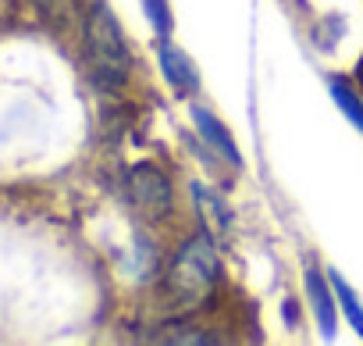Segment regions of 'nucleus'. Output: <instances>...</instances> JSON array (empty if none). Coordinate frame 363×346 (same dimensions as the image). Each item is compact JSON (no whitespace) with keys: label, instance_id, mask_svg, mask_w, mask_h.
I'll return each mask as SVG.
<instances>
[{"label":"nucleus","instance_id":"nucleus-11","mask_svg":"<svg viewBox=\"0 0 363 346\" xmlns=\"http://www.w3.org/2000/svg\"><path fill=\"white\" fill-rule=\"evenodd\" d=\"M193 197H196V204H200V211H203V218H207L211 225H221V229H225V225L232 222V218H228V207H225L218 197H211L200 183H193Z\"/></svg>","mask_w":363,"mask_h":346},{"label":"nucleus","instance_id":"nucleus-4","mask_svg":"<svg viewBox=\"0 0 363 346\" xmlns=\"http://www.w3.org/2000/svg\"><path fill=\"white\" fill-rule=\"evenodd\" d=\"M157 58H160V68H164V79L182 93V97H193L200 90V75H196V65L186 50H178L174 43L160 40L157 43Z\"/></svg>","mask_w":363,"mask_h":346},{"label":"nucleus","instance_id":"nucleus-7","mask_svg":"<svg viewBox=\"0 0 363 346\" xmlns=\"http://www.w3.org/2000/svg\"><path fill=\"white\" fill-rule=\"evenodd\" d=\"M36 15L54 29H72L82 15V0H29Z\"/></svg>","mask_w":363,"mask_h":346},{"label":"nucleus","instance_id":"nucleus-6","mask_svg":"<svg viewBox=\"0 0 363 346\" xmlns=\"http://www.w3.org/2000/svg\"><path fill=\"white\" fill-rule=\"evenodd\" d=\"M306 293H310V303H313V314H317L324 339H331L335 335V300H331L324 279L317 275V268H306Z\"/></svg>","mask_w":363,"mask_h":346},{"label":"nucleus","instance_id":"nucleus-1","mask_svg":"<svg viewBox=\"0 0 363 346\" xmlns=\"http://www.w3.org/2000/svg\"><path fill=\"white\" fill-rule=\"evenodd\" d=\"M82 58L93 75V82L104 93H121L132 79V50L125 43V33L114 18V11L104 0H93L82 18Z\"/></svg>","mask_w":363,"mask_h":346},{"label":"nucleus","instance_id":"nucleus-8","mask_svg":"<svg viewBox=\"0 0 363 346\" xmlns=\"http://www.w3.org/2000/svg\"><path fill=\"white\" fill-rule=\"evenodd\" d=\"M157 339L160 342H174V346H214L218 339L211 335V332H203L200 325H193V321H164L160 325V332H157Z\"/></svg>","mask_w":363,"mask_h":346},{"label":"nucleus","instance_id":"nucleus-3","mask_svg":"<svg viewBox=\"0 0 363 346\" xmlns=\"http://www.w3.org/2000/svg\"><path fill=\"white\" fill-rule=\"evenodd\" d=\"M128 200L135 204L139 215L146 218H167L171 215V183L160 168L153 164H135L128 171Z\"/></svg>","mask_w":363,"mask_h":346},{"label":"nucleus","instance_id":"nucleus-13","mask_svg":"<svg viewBox=\"0 0 363 346\" xmlns=\"http://www.w3.org/2000/svg\"><path fill=\"white\" fill-rule=\"evenodd\" d=\"M359 82H363V61H359Z\"/></svg>","mask_w":363,"mask_h":346},{"label":"nucleus","instance_id":"nucleus-9","mask_svg":"<svg viewBox=\"0 0 363 346\" xmlns=\"http://www.w3.org/2000/svg\"><path fill=\"white\" fill-rule=\"evenodd\" d=\"M328 86H331V97H335V104L342 107V114H345L356 129H363V100H359V93H356L342 75H335Z\"/></svg>","mask_w":363,"mask_h":346},{"label":"nucleus","instance_id":"nucleus-10","mask_svg":"<svg viewBox=\"0 0 363 346\" xmlns=\"http://www.w3.org/2000/svg\"><path fill=\"white\" fill-rule=\"evenodd\" d=\"M331 289H335V296H338V303H342V310L349 314V321H352V328L363 335V307H359V300H356V293L345 286V279H338V275H331Z\"/></svg>","mask_w":363,"mask_h":346},{"label":"nucleus","instance_id":"nucleus-5","mask_svg":"<svg viewBox=\"0 0 363 346\" xmlns=\"http://www.w3.org/2000/svg\"><path fill=\"white\" fill-rule=\"evenodd\" d=\"M189 114H193V125H196V132L228 161V164H242V157H239V146H235V139L228 136V129L207 111V107H200V104H193L189 107Z\"/></svg>","mask_w":363,"mask_h":346},{"label":"nucleus","instance_id":"nucleus-12","mask_svg":"<svg viewBox=\"0 0 363 346\" xmlns=\"http://www.w3.org/2000/svg\"><path fill=\"white\" fill-rule=\"evenodd\" d=\"M139 4H143L150 26H153L160 36H167V33H171V8H167V0H139Z\"/></svg>","mask_w":363,"mask_h":346},{"label":"nucleus","instance_id":"nucleus-2","mask_svg":"<svg viewBox=\"0 0 363 346\" xmlns=\"http://www.w3.org/2000/svg\"><path fill=\"white\" fill-rule=\"evenodd\" d=\"M221 279V254L207 232L182 243L174 254L167 275H164V293L174 307H196L203 303Z\"/></svg>","mask_w":363,"mask_h":346}]
</instances>
